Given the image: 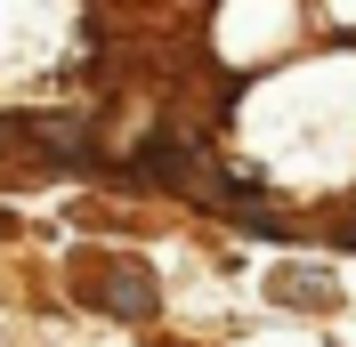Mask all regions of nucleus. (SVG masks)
<instances>
[{
	"instance_id": "nucleus-3",
	"label": "nucleus",
	"mask_w": 356,
	"mask_h": 347,
	"mask_svg": "<svg viewBox=\"0 0 356 347\" xmlns=\"http://www.w3.org/2000/svg\"><path fill=\"white\" fill-rule=\"evenodd\" d=\"M275 299H316V307H332V282H324V275H275Z\"/></svg>"
},
{
	"instance_id": "nucleus-2",
	"label": "nucleus",
	"mask_w": 356,
	"mask_h": 347,
	"mask_svg": "<svg viewBox=\"0 0 356 347\" xmlns=\"http://www.w3.org/2000/svg\"><path fill=\"white\" fill-rule=\"evenodd\" d=\"M33 137H41L49 153H65V162H81V130H73L65 113H49V121H33Z\"/></svg>"
},
{
	"instance_id": "nucleus-1",
	"label": "nucleus",
	"mask_w": 356,
	"mask_h": 347,
	"mask_svg": "<svg viewBox=\"0 0 356 347\" xmlns=\"http://www.w3.org/2000/svg\"><path fill=\"white\" fill-rule=\"evenodd\" d=\"M81 291H89V299H106L113 315H154V282L138 275V266H106V275H89Z\"/></svg>"
}]
</instances>
